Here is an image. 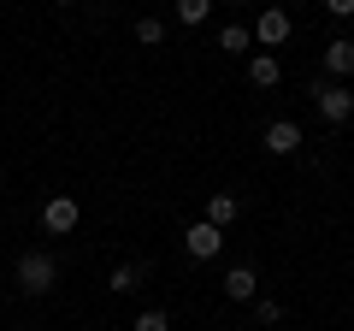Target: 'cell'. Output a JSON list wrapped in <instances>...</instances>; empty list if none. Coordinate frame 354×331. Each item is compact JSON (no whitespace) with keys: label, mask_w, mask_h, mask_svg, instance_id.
<instances>
[{"label":"cell","mask_w":354,"mask_h":331,"mask_svg":"<svg viewBox=\"0 0 354 331\" xmlns=\"http://www.w3.org/2000/svg\"><path fill=\"white\" fill-rule=\"evenodd\" d=\"M53 284H59V260H53V255H41V249L18 255V290H24V296H48Z\"/></svg>","instance_id":"cell-1"},{"label":"cell","mask_w":354,"mask_h":331,"mask_svg":"<svg viewBox=\"0 0 354 331\" xmlns=\"http://www.w3.org/2000/svg\"><path fill=\"white\" fill-rule=\"evenodd\" d=\"M313 107H319V118L325 125H348L354 118V89H342V83H313Z\"/></svg>","instance_id":"cell-2"},{"label":"cell","mask_w":354,"mask_h":331,"mask_svg":"<svg viewBox=\"0 0 354 331\" xmlns=\"http://www.w3.org/2000/svg\"><path fill=\"white\" fill-rule=\"evenodd\" d=\"M290 12H283V6H266L260 18H254V42H260V48H283V42H290Z\"/></svg>","instance_id":"cell-3"},{"label":"cell","mask_w":354,"mask_h":331,"mask_svg":"<svg viewBox=\"0 0 354 331\" xmlns=\"http://www.w3.org/2000/svg\"><path fill=\"white\" fill-rule=\"evenodd\" d=\"M41 225H48V231H53V237H71V231H77V225H83V207H77V202H71V195H53V202H48V207H41Z\"/></svg>","instance_id":"cell-4"},{"label":"cell","mask_w":354,"mask_h":331,"mask_svg":"<svg viewBox=\"0 0 354 331\" xmlns=\"http://www.w3.org/2000/svg\"><path fill=\"white\" fill-rule=\"evenodd\" d=\"M183 249H189L195 260H218V249H225V231L207 225V219H195V225L183 231Z\"/></svg>","instance_id":"cell-5"},{"label":"cell","mask_w":354,"mask_h":331,"mask_svg":"<svg viewBox=\"0 0 354 331\" xmlns=\"http://www.w3.org/2000/svg\"><path fill=\"white\" fill-rule=\"evenodd\" d=\"M295 148H301V125H290V118H272V125H266V154L290 160Z\"/></svg>","instance_id":"cell-6"},{"label":"cell","mask_w":354,"mask_h":331,"mask_svg":"<svg viewBox=\"0 0 354 331\" xmlns=\"http://www.w3.org/2000/svg\"><path fill=\"white\" fill-rule=\"evenodd\" d=\"M248 83H254V89H278V83H283L278 53H254V60H248Z\"/></svg>","instance_id":"cell-7"},{"label":"cell","mask_w":354,"mask_h":331,"mask_svg":"<svg viewBox=\"0 0 354 331\" xmlns=\"http://www.w3.org/2000/svg\"><path fill=\"white\" fill-rule=\"evenodd\" d=\"M225 296H230V302H254V296H260L254 267H230V272H225Z\"/></svg>","instance_id":"cell-8"},{"label":"cell","mask_w":354,"mask_h":331,"mask_svg":"<svg viewBox=\"0 0 354 331\" xmlns=\"http://www.w3.org/2000/svg\"><path fill=\"white\" fill-rule=\"evenodd\" d=\"M325 71H330V77H354V42H348V36L325 42Z\"/></svg>","instance_id":"cell-9"},{"label":"cell","mask_w":354,"mask_h":331,"mask_svg":"<svg viewBox=\"0 0 354 331\" xmlns=\"http://www.w3.org/2000/svg\"><path fill=\"white\" fill-rule=\"evenodd\" d=\"M236 213H242V202H236V195H225V190H218V195H207V225L230 231V225H236Z\"/></svg>","instance_id":"cell-10"},{"label":"cell","mask_w":354,"mask_h":331,"mask_svg":"<svg viewBox=\"0 0 354 331\" xmlns=\"http://www.w3.org/2000/svg\"><path fill=\"white\" fill-rule=\"evenodd\" d=\"M142 278H148V267H142V260H130V267H113L106 290H113V296H130V290H142Z\"/></svg>","instance_id":"cell-11"},{"label":"cell","mask_w":354,"mask_h":331,"mask_svg":"<svg viewBox=\"0 0 354 331\" xmlns=\"http://www.w3.org/2000/svg\"><path fill=\"white\" fill-rule=\"evenodd\" d=\"M207 12H213V0H177V24H183V30L207 24Z\"/></svg>","instance_id":"cell-12"},{"label":"cell","mask_w":354,"mask_h":331,"mask_svg":"<svg viewBox=\"0 0 354 331\" xmlns=\"http://www.w3.org/2000/svg\"><path fill=\"white\" fill-rule=\"evenodd\" d=\"M136 42H142V48H160V42H165V24H160V18H136Z\"/></svg>","instance_id":"cell-13"},{"label":"cell","mask_w":354,"mask_h":331,"mask_svg":"<svg viewBox=\"0 0 354 331\" xmlns=\"http://www.w3.org/2000/svg\"><path fill=\"white\" fill-rule=\"evenodd\" d=\"M248 42H254V30H242V24H230L225 36H218V48H225V53H248Z\"/></svg>","instance_id":"cell-14"},{"label":"cell","mask_w":354,"mask_h":331,"mask_svg":"<svg viewBox=\"0 0 354 331\" xmlns=\"http://www.w3.org/2000/svg\"><path fill=\"white\" fill-rule=\"evenodd\" d=\"M254 319H260V325H278V319H283V302H272V296H254Z\"/></svg>","instance_id":"cell-15"},{"label":"cell","mask_w":354,"mask_h":331,"mask_svg":"<svg viewBox=\"0 0 354 331\" xmlns=\"http://www.w3.org/2000/svg\"><path fill=\"white\" fill-rule=\"evenodd\" d=\"M130 331H171V319H165L160 307H148V314H136V319H130Z\"/></svg>","instance_id":"cell-16"},{"label":"cell","mask_w":354,"mask_h":331,"mask_svg":"<svg viewBox=\"0 0 354 331\" xmlns=\"http://www.w3.org/2000/svg\"><path fill=\"white\" fill-rule=\"evenodd\" d=\"M325 12L330 18H354V0H325Z\"/></svg>","instance_id":"cell-17"},{"label":"cell","mask_w":354,"mask_h":331,"mask_svg":"<svg viewBox=\"0 0 354 331\" xmlns=\"http://www.w3.org/2000/svg\"><path fill=\"white\" fill-rule=\"evenodd\" d=\"M0 184H6V166H0Z\"/></svg>","instance_id":"cell-18"}]
</instances>
